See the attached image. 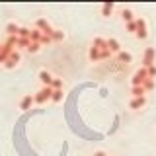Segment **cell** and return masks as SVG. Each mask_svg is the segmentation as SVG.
<instances>
[{
	"label": "cell",
	"mask_w": 156,
	"mask_h": 156,
	"mask_svg": "<svg viewBox=\"0 0 156 156\" xmlns=\"http://www.w3.org/2000/svg\"><path fill=\"white\" fill-rule=\"evenodd\" d=\"M131 18H133V14H131V10H123V20H127V22H129Z\"/></svg>",
	"instance_id": "7a4b0ae2"
},
{
	"label": "cell",
	"mask_w": 156,
	"mask_h": 156,
	"mask_svg": "<svg viewBox=\"0 0 156 156\" xmlns=\"http://www.w3.org/2000/svg\"><path fill=\"white\" fill-rule=\"evenodd\" d=\"M39 76H41V80H43V82H51V76H49L47 72H41Z\"/></svg>",
	"instance_id": "3957f363"
},
{
	"label": "cell",
	"mask_w": 156,
	"mask_h": 156,
	"mask_svg": "<svg viewBox=\"0 0 156 156\" xmlns=\"http://www.w3.org/2000/svg\"><path fill=\"white\" fill-rule=\"evenodd\" d=\"M144 98H139V100H135V101H131V107H133V109H139V107H143L144 105Z\"/></svg>",
	"instance_id": "6da1fadb"
},
{
	"label": "cell",
	"mask_w": 156,
	"mask_h": 156,
	"mask_svg": "<svg viewBox=\"0 0 156 156\" xmlns=\"http://www.w3.org/2000/svg\"><path fill=\"white\" fill-rule=\"evenodd\" d=\"M111 10H113V6H111V4H107V6H104V14H109Z\"/></svg>",
	"instance_id": "8992f818"
},
{
	"label": "cell",
	"mask_w": 156,
	"mask_h": 156,
	"mask_svg": "<svg viewBox=\"0 0 156 156\" xmlns=\"http://www.w3.org/2000/svg\"><path fill=\"white\" fill-rule=\"evenodd\" d=\"M109 45H111V49H113V51H117V49H119V45H117V41H113V39L109 41Z\"/></svg>",
	"instance_id": "5b68a950"
},
{
	"label": "cell",
	"mask_w": 156,
	"mask_h": 156,
	"mask_svg": "<svg viewBox=\"0 0 156 156\" xmlns=\"http://www.w3.org/2000/svg\"><path fill=\"white\" fill-rule=\"evenodd\" d=\"M29 104H31V98H26V100H23V104H22V107H23V109H27Z\"/></svg>",
	"instance_id": "277c9868"
}]
</instances>
